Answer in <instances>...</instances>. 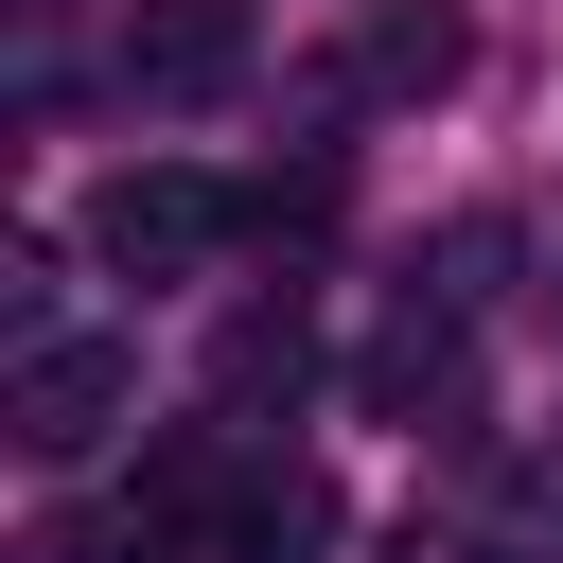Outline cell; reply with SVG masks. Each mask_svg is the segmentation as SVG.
<instances>
[{
  "label": "cell",
  "instance_id": "obj_1",
  "mask_svg": "<svg viewBox=\"0 0 563 563\" xmlns=\"http://www.w3.org/2000/svg\"><path fill=\"white\" fill-rule=\"evenodd\" d=\"M0 422H18V457L70 475V457H106V440L141 422V352H123V334H35L18 387H0Z\"/></svg>",
  "mask_w": 563,
  "mask_h": 563
},
{
  "label": "cell",
  "instance_id": "obj_2",
  "mask_svg": "<svg viewBox=\"0 0 563 563\" xmlns=\"http://www.w3.org/2000/svg\"><path fill=\"white\" fill-rule=\"evenodd\" d=\"M229 229H246V194H211V176H176V158H141V176L88 194V246H106L123 282H194Z\"/></svg>",
  "mask_w": 563,
  "mask_h": 563
},
{
  "label": "cell",
  "instance_id": "obj_3",
  "mask_svg": "<svg viewBox=\"0 0 563 563\" xmlns=\"http://www.w3.org/2000/svg\"><path fill=\"white\" fill-rule=\"evenodd\" d=\"M246 70V0H123V88L141 106H211Z\"/></svg>",
  "mask_w": 563,
  "mask_h": 563
},
{
  "label": "cell",
  "instance_id": "obj_4",
  "mask_svg": "<svg viewBox=\"0 0 563 563\" xmlns=\"http://www.w3.org/2000/svg\"><path fill=\"white\" fill-rule=\"evenodd\" d=\"M352 88H387V106H405V88H457V18H440V0L369 18V35H352Z\"/></svg>",
  "mask_w": 563,
  "mask_h": 563
},
{
  "label": "cell",
  "instance_id": "obj_5",
  "mask_svg": "<svg viewBox=\"0 0 563 563\" xmlns=\"http://www.w3.org/2000/svg\"><path fill=\"white\" fill-rule=\"evenodd\" d=\"M299 369H317L299 299H282V317H229V352H211V387H229V405H264V387H299Z\"/></svg>",
  "mask_w": 563,
  "mask_h": 563
},
{
  "label": "cell",
  "instance_id": "obj_6",
  "mask_svg": "<svg viewBox=\"0 0 563 563\" xmlns=\"http://www.w3.org/2000/svg\"><path fill=\"white\" fill-rule=\"evenodd\" d=\"M18 18H70V0H18Z\"/></svg>",
  "mask_w": 563,
  "mask_h": 563
}]
</instances>
